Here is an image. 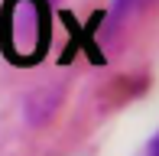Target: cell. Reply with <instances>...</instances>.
<instances>
[{
  "instance_id": "obj_1",
  "label": "cell",
  "mask_w": 159,
  "mask_h": 156,
  "mask_svg": "<svg viewBox=\"0 0 159 156\" xmlns=\"http://www.w3.org/2000/svg\"><path fill=\"white\" fill-rule=\"evenodd\" d=\"M46 13L39 0H13L7 7V39L16 59H36L46 46Z\"/></svg>"
},
{
  "instance_id": "obj_2",
  "label": "cell",
  "mask_w": 159,
  "mask_h": 156,
  "mask_svg": "<svg viewBox=\"0 0 159 156\" xmlns=\"http://www.w3.org/2000/svg\"><path fill=\"white\" fill-rule=\"evenodd\" d=\"M143 3H146V0H111L107 10H104V20H101V36L107 39L117 30H124V23L133 20L136 13L143 10Z\"/></svg>"
},
{
  "instance_id": "obj_3",
  "label": "cell",
  "mask_w": 159,
  "mask_h": 156,
  "mask_svg": "<svg viewBox=\"0 0 159 156\" xmlns=\"http://www.w3.org/2000/svg\"><path fill=\"white\" fill-rule=\"evenodd\" d=\"M146 153L159 156V133H156V137H153V140H149V143H146Z\"/></svg>"
},
{
  "instance_id": "obj_4",
  "label": "cell",
  "mask_w": 159,
  "mask_h": 156,
  "mask_svg": "<svg viewBox=\"0 0 159 156\" xmlns=\"http://www.w3.org/2000/svg\"><path fill=\"white\" fill-rule=\"evenodd\" d=\"M49 3H55V0H49Z\"/></svg>"
}]
</instances>
